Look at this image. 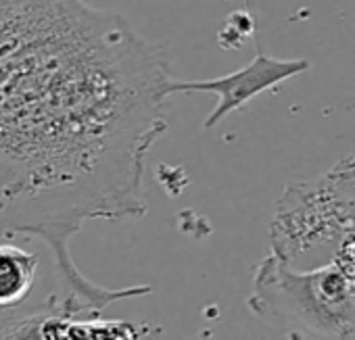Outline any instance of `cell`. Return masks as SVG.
I'll return each mask as SVG.
<instances>
[{
	"label": "cell",
	"instance_id": "obj_2",
	"mask_svg": "<svg viewBox=\"0 0 355 340\" xmlns=\"http://www.w3.org/2000/svg\"><path fill=\"white\" fill-rule=\"evenodd\" d=\"M247 305L293 338L355 340V284L334 259L301 271L270 253L253 271Z\"/></svg>",
	"mask_w": 355,
	"mask_h": 340
},
{
	"label": "cell",
	"instance_id": "obj_4",
	"mask_svg": "<svg viewBox=\"0 0 355 340\" xmlns=\"http://www.w3.org/2000/svg\"><path fill=\"white\" fill-rule=\"evenodd\" d=\"M148 328L125 319L49 315L42 323L44 340H144Z\"/></svg>",
	"mask_w": 355,
	"mask_h": 340
},
{
	"label": "cell",
	"instance_id": "obj_3",
	"mask_svg": "<svg viewBox=\"0 0 355 340\" xmlns=\"http://www.w3.org/2000/svg\"><path fill=\"white\" fill-rule=\"evenodd\" d=\"M309 69L307 59H278L266 55L261 48L257 51L255 59L245 65L243 69H236L228 75L214 78V80H171L169 94L180 92H205L218 96L216 109L207 115L203 121V129L216 127L220 121H224L230 113L243 109L247 102H251L261 92L278 86L284 80H291L303 71Z\"/></svg>",
	"mask_w": 355,
	"mask_h": 340
},
{
	"label": "cell",
	"instance_id": "obj_1",
	"mask_svg": "<svg viewBox=\"0 0 355 340\" xmlns=\"http://www.w3.org/2000/svg\"><path fill=\"white\" fill-rule=\"evenodd\" d=\"M167 51L86 0H0V240L36 236L61 296L101 315L150 286L105 288L76 265L86 222L146 213L144 169L167 132Z\"/></svg>",
	"mask_w": 355,
	"mask_h": 340
},
{
	"label": "cell",
	"instance_id": "obj_6",
	"mask_svg": "<svg viewBox=\"0 0 355 340\" xmlns=\"http://www.w3.org/2000/svg\"><path fill=\"white\" fill-rule=\"evenodd\" d=\"M55 313L69 315L59 294H51L46 301L30 307L24 303L13 309H0V340H44L42 323Z\"/></svg>",
	"mask_w": 355,
	"mask_h": 340
},
{
	"label": "cell",
	"instance_id": "obj_5",
	"mask_svg": "<svg viewBox=\"0 0 355 340\" xmlns=\"http://www.w3.org/2000/svg\"><path fill=\"white\" fill-rule=\"evenodd\" d=\"M40 259L11 240H0V309H13L28 301Z\"/></svg>",
	"mask_w": 355,
	"mask_h": 340
}]
</instances>
